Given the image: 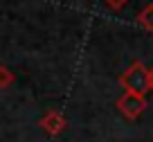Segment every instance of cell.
<instances>
[{
    "mask_svg": "<svg viewBox=\"0 0 153 142\" xmlns=\"http://www.w3.org/2000/svg\"><path fill=\"white\" fill-rule=\"evenodd\" d=\"M120 86L126 93H135V95H146L151 90V70L144 66L142 61H133L124 72L120 75Z\"/></svg>",
    "mask_w": 153,
    "mask_h": 142,
    "instance_id": "cell-1",
    "label": "cell"
},
{
    "mask_svg": "<svg viewBox=\"0 0 153 142\" xmlns=\"http://www.w3.org/2000/svg\"><path fill=\"white\" fill-rule=\"evenodd\" d=\"M38 126L43 129L48 135H52V138H56V135H61L63 131H65V126H68V120H65V115L61 113V111H48V113L43 115V117L38 120Z\"/></svg>",
    "mask_w": 153,
    "mask_h": 142,
    "instance_id": "cell-3",
    "label": "cell"
},
{
    "mask_svg": "<svg viewBox=\"0 0 153 142\" xmlns=\"http://www.w3.org/2000/svg\"><path fill=\"white\" fill-rule=\"evenodd\" d=\"M104 2L110 7V9H115V11H117V9H122V7H124L126 2H128V0H104Z\"/></svg>",
    "mask_w": 153,
    "mask_h": 142,
    "instance_id": "cell-6",
    "label": "cell"
},
{
    "mask_svg": "<svg viewBox=\"0 0 153 142\" xmlns=\"http://www.w3.org/2000/svg\"><path fill=\"white\" fill-rule=\"evenodd\" d=\"M14 81H16L14 70H11V68H7V66H0V90H5V88H9V86H14Z\"/></svg>",
    "mask_w": 153,
    "mask_h": 142,
    "instance_id": "cell-5",
    "label": "cell"
},
{
    "mask_svg": "<svg viewBox=\"0 0 153 142\" xmlns=\"http://www.w3.org/2000/svg\"><path fill=\"white\" fill-rule=\"evenodd\" d=\"M146 108V97L144 95H135V93H126L117 99V111L124 115L126 120H137Z\"/></svg>",
    "mask_w": 153,
    "mask_h": 142,
    "instance_id": "cell-2",
    "label": "cell"
},
{
    "mask_svg": "<svg viewBox=\"0 0 153 142\" xmlns=\"http://www.w3.org/2000/svg\"><path fill=\"white\" fill-rule=\"evenodd\" d=\"M137 23L142 25L144 29L153 32V2H151V5H146V7L137 14Z\"/></svg>",
    "mask_w": 153,
    "mask_h": 142,
    "instance_id": "cell-4",
    "label": "cell"
},
{
    "mask_svg": "<svg viewBox=\"0 0 153 142\" xmlns=\"http://www.w3.org/2000/svg\"><path fill=\"white\" fill-rule=\"evenodd\" d=\"M151 90H153V68H151Z\"/></svg>",
    "mask_w": 153,
    "mask_h": 142,
    "instance_id": "cell-7",
    "label": "cell"
}]
</instances>
